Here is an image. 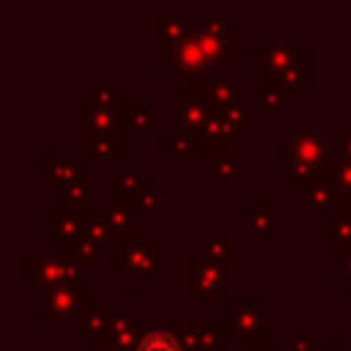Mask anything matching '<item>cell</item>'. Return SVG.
<instances>
[{
  "label": "cell",
  "mask_w": 351,
  "mask_h": 351,
  "mask_svg": "<svg viewBox=\"0 0 351 351\" xmlns=\"http://www.w3.org/2000/svg\"><path fill=\"white\" fill-rule=\"evenodd\" d=\"M239 58L233 38L211 33L195 25L176 47L165 52L162 74H184L189 88H203L206 82L228 74L225 66Z\"/></svg>",
  "instance_id": "6da1fadb"
},
{
  "label": "cell",
  "mask_w": 351,
  "mask_h": 351,
  "mask_svg": "<svg viewBox=\"0 0 351 351\" xmlns=\"http://www.w3.org/2000/svg\"><path fill=\"white\" fill-rule=\"evenodd\" d=\"M274 159L285 165V184L302 189L318 176H326L332 162V134L321 123H291L285 129V145L274 151Z\"/></svg>",
  "instance_id": "7a4b0ae2"
},
{
  "label": "cell",
  "mask_w": 351,
  "mask_h": 351,
  "mask_svg": "<svg viewBox=\"0 0 351 351\" xmlns=\"http://www.w3.org/2000/svg\"><path fill=\"white\" fill-rule=\"evenodd\" d=\"M222 326L241 351H255L266 337L277 332V313L269 310L261 299H225Z\"/></svg>",
  "instance_id": "3957f363"
},
{
  "label": "cell",
  "mask_w": 351,
  "mask_h": 351,
  "mask_svg": "<svg viewBox=\"0 0 351 351\" xmlns=\"http://www.w3.org/2000/svg\"><path fill=\"white\" fill-rule=\"evenodd\" d=\"M165 258L162 236H137L110 252V271L123 280L126 288H145L156 277Z\"/></svg>",
  "instance_id": "277c9868"
},
{
  "label": "cell",
  "mask_w": 351,
  "mask_h": 351,
  "mask_svg": "<svg viewBox=\"0 0 351 351\" xmlns=\"http://www.w3.org/2000/svg\"><path fill=\"white\" fill-rule=\"evenodd\" d=\"M25 285L52 288V285H85V263L71 250L55 247H30L25 250Z\"/></svg>",
  "instance_id": "5b68a950"
},
{
  "label": "cell",
  "mask_w": 351,
  "mask_h": 351,
  "mask_svg": "<svg viewBox=\"0 0 351 351\" xmlns=\"http://www.w3.org/2000/svg\"><path fill=\"white\" fill-rule=\"evenodd\" d=\"M239 282V271L222 269L208 261L197 247L186 250V299H222Z\"/></svg>",
  "instance_id": "8992f818"
},
{
  "label": "cell",
  "mask_w": 351,
  "mask_h": 351,
  "mask_svg": "<svg viewBox=\"0 0 351 351\" xmlns=\"http://www.w3.org/2000/svg\"><path fill=\"white\" fill-rule=\"evenodd\" d=\"M88 299L85 285H52L41 288L36 296V321L38 324H63L66 318L74 321V313Z\"/></svg>",
  "instance_id": "52a82bcc"
},
{
  "label": "cell",
  "mask_w": 351,
  "mask_h": 351,
  "mask_svg": "<svg viewBox=\"0 0 351 351\" xmlns=\"http://www.w3.org/2000/svg\"><path fill=\"white\" fill-rule=\"evenodd\" d=\"M214 107L208 101V96L200 88H189L186 82L173 88V121L176 129L181 132H200V126L211 118Z\"/></svg>",
  "instance_id": "ba28073f"
},
{
  "label": "cell",
  "mask_w": 351,
  "mask_h": 351,
  "mask_svg": "<svg viewBox=\"0 0 351 351\" xmlns=\"http://www.w3.org/2000/svg\"><path fill=\"white\" fill-rule=\"evenodd\" d=\"M112 132H121V112L96 107L85 96L74 101V134L77 137L93 140V137L112 134Z\"/></svg>",
  "instance_id": "9c48e42d"
},
{
  "label": "cell",
  "mask_w": 351,
  "mask_h": 351,
  "mask_svg": "<svg viewBox=\"0 0 351 351\" xmlns=\"http://www.w3.org/2000/svg\"><path fill=\"white\" fill-rule=\"evenodd\" d=\"M195 25L189 22L186 11H151L148 14V47L151 49H170L176 47Z\"/></svg>",
  "instance_id": "30bf717a"
},
{
  "label": "cell",
  "mask_w": 351,
  "mask_h": 351,
  "mask_svg": "<svg viewBox=\"0 0 351 351\" xmlns=\"http://www.w3.org/2000/svg\"><path fill=\"white\" fill-rule=\"evenodd\" d=\"M140 315L137 310H110L107 326L99 337V346L107 351H134L140 337Z\"/></svg>",
  "instance_id": "8fae6325"
},
{
  "label": "cell",
  "mask_w": 351,
  "mask_h": 351,
  "mask_svg": "<svg viewBox=\"0 0 351 351\" xmlns=\"http://www.w3.org/2000/svg\"><path fill=\"white\" fill-rule=\"evenodd\" d=\"M96 211L107 219V225L112 228V233L123 236V241H132V239L140 236V233H137L140 208H137L134 200H123V197L110 195V197H101V200H99V208H96Z\"/></svg>",
  "instance_id": "7c38bea8"
},
{
  "label": "cell",
  "mask_w": 351,
  "mask_h": 351,
  "mask_svg": "<svg viewBox=\"0 0 351 351\" xmlns=\"http://www.w3.org/2000/svg\"><path fill=\"white\" fill-rule=\"evenodd\" d=\"M38 173L41 176H47L55 186H66L69 181H74V178H82L85 176V170H88V162H80L77 159V154L71 151V148H52L49 154H47V159H41L38 165Z\"/></svg>",
  "instance_id": "4fadbf2b"
},
{
  "label": "cell",
  "mask_w": 351,
  "mask_h": 351,
  "mask_svg": "<svg viewBox=\"0 0 351 351\" xmlns=\"http://www.w3.org/2000/svg\"><path fill=\"white\" fill-rule=\"evenodd\" d=\"M302 41L299 36H263L258 44V52L263 58V69L266 74H277L285 66H291L299 55H302ZM263 74V77H266Z\"/></svg>",
  "instance_id": "5bb4252c"
},
{
  "label": "cell",
  "mask_w": 351,
  "mask_h": 351,
  "mask_svg": "<svg viewBox=\"0 0 351 351\" xmlns=\"http://www.w3.org/2000/svg\"><path fill=\"white\" fill-rule=\"evenodd\" d=\"M165 115L162 110H156L148 99H129L123 112H121V134L129 137H140L145 132H151L154 126H162Z\"/></svg>",
  "instance_id": "9a60e30c"
},
{
  "label": "cell",
  "mask_w": 351,
  "mask_h": 351,
  "mask_svg": "<svg viewBox=\"0 0 351 351\" xmlns=\"http://www.w3.org/2000/svg\"><path fill=\"white\" fill-rule=\"evenodd\" d=\"M236 222L244 225L250 230V236L261 239V236H271L274 225H277V203L271 197H252L239 214Z\"/></svg>",
  "instance_id": "2e32d148"
},
{
  "label": "cell",
  "mask_w": 351,
  "mask_h": 351,
  "mask_svg": "<svg viewBox=\"0 0 351 351\" xmlns=\"http://www.w3.org/2000/svg\"><path fill=\"white\" fill-rule=\"evenodd\" d=\"M82 211L74 208H58L49 214V247L55 250H74V244L82 239Z\"/></svg>",
  "instance_id": "e0dca14e"
},
{
  "label": "cell",
  "mask_w": 351,
  "mask_h": 351,
  "mask_svg": "<svg viewBox=\"0 0 351 351\" xmlns=\"http://www.w3.org/2000/svg\"><path fill=\"white\" fill-rule=\"evenodd\" d=\"M266 77H271V80L285 90V96H288L291 101L299 99L302 90L310 88V82H313V52H310V49H302V55H299L291 66H285V69L277 71V74H266Z\"/></svg>",
  "instance_id": "ac0fdd59"
},
{
  "label": "cell",
  "mask_w": 351,
  "mask_h": 351,
  "mask_svg": "<svg viewBox=\"0 0 351 351\" xmlns=\"http://www.w3.org/2000/svg\"><path fill=\"white\" fill-rule=\"evenodd\" d=\"M324 247L335 255L351 250V214L340 203L324 214Z\"/></svg>",
  "instance_id": "d6986e66"
},
{
  "label": "cell",
  "mask_w": 351,
  "mask_h": 351,
  "mask_svg": "<svg viewBox=\"0 0 351 351\" xmlns=\"http://www.w3.org/2000/svg\"><path fill=\"white\" fill-rule=\"evenodd\" d=\"M195 247L208 261H214L217 266L239 271V266H236V261H239V241H236V236H200Z\"/></svg>",
  "instance_id": "ffe728a7"
},
{
  "label": "cell",
  "mask_w": 351,
  "mask_h": 351,
  "mask_svg": "<svg viewBox=\"0 0 351 351\" xmlns=\"http://www.w3.org/2000/svg\"><path fill=\"white\" fill-rule=\"evenodd\" d=\"M337 203V192L329 176H318L299 189V211H329Z\"/></svg>",
  "instance_id": "44dd1931"
},
{
  "label": "cell",
  "mask_w": 351,
  "mask_h": 351,
  "mask_svg": "<svg viewBox=\"0 0 351 351\" xmlns=\"http://www.w3.org/2000/svg\"><path fill=\"white\" fill-rule=\"evenodd\" d=\"M107 315H110V310L99 299H85L80 304V310L74 313V335L77 337H101V332L107 326Z\"/></svg>",
  "instance_id": "7402d4cb"
},
{
  "label": "cell",
  "mask_w": 351,
  "mask_h": 351,
  "mask_svg": "<svg viewBox=\"0 0 351 351\" xmlns=\"http://www.w3.org/2000/svg\"><path fill=\"white\" fill-rule=\"evenodd\" d=\"M85 162L101 165V162H126V137L121 132L112 134H101L88 140V154Z\"/></svg>",
  "instance_id": "603a6c76"
},
{
  "label": "cell",
  "mask_w": 351,
  "mask_h": 351,
  "mask_svg": "<svg viewBox=\"0 0 351 351\" xmlns=\"http://www.w3.org/2000/svg\"><path fill=\"white\" fill-rule=\"evenodd\" d=\"M151 184V178L140 170V165L132 159H126L123 162V167L112 176V195L115 197H123V200H137L140 197V192L145 189Z\"/></svg>",
  "instance_id": "cb8c5ba5"
},
{
  "label": "cell",
  "mask_w": 351,
  "mask_h": 351,
  "mask_svg": "<svg viewBox=\"0 0 351 351\" xmlns=\"http://www.w3.org/2000/svg\"><path fill=\"white\" fill-rule=\"evenodd\" d=\"M197 137H200V143H203V148L208 151V154H214V151H219V148H228V145H236L239 143V137H236V132L230 129V123L222 118V112H211V118L200 126V132H197Z\"/></svg>",
  "instance_id": "d4e9b609"
},
{
  "label": "cell",
  "mask_w": 351,
  "mask_h": 351,
  "mask_svg": "<svg viewBox=\"0 0 351 351\" xmlns=\"http://www.w3.org/2000/svg\"><path fill=\"white\" fill-rule=\"evenodd\" d=\"M134 351H184L181 340L176 335V326H162V324H148L140 329Z\"/></svg>",
  "instance_id": "484cf974"
},
{
  "label": "cell",
  "mask_w": 351,
  "mask_h": 351,
  "mask_svg": "<svg viewBox=\"0 0 351 351\" xmlns=\"http://www.w3.org/2000/svg\"><path fill=\"white\" fill-rule=\"evenodd\" d=\"M162 148L176 159V162H197L203 156V143L195 132H181L176 129L173 134L162 137Z\"/></svg>",
  "instance_id": "4316f807"
},
{
  "label": "cell",
  "mask_w": 351,
  "mask_h": 351,
  "mask_svg": "<svg viewBox=\"0 0 351 351\" xmlns=\"http://www.w3.org/2000/svg\"><path fill=\"white\" fill-rule=\"evenodd\" d=\"M239 181V154L236 145L219 148L211 154V184L214 186H236Z\"/></svg>",
  "instance_id": "83f0119b"
},
{
  "label": "cell",
  "mask_w": 351,
  "mask_h": 351,
  "mask_svg": "<svg viewBox=\"0 0 351 351\" xmlns=\"http://www.w3.org/2000/svg\"><path fill=\"white\" fill-rule=\"evenodd\" d=\"M217 112H222V118L230 123V129L236 132V137H239V140L250 137L252 107H250V88H247V85L241 88V93H239V96H236L225 110H217Z\"/></svg>",
  "instance_id": "f1b7e54d"
},
{
  "label": "cell",
  "mask_w": 351,
  "mask_h": 351,
  "mask_svg": "<svg viewBox=\"0 0 351 351\" xmlns=\"http://www.w3.org/2000/svg\"><path fill=\"white\" fill-rule=\"evenodd\" d=\"M241 82H239V77L236 74H222V77H217V80H211V82H206L200 90L208 96V101H211V107L214 110H225L239 93H241Z\"/></svg>",
  "instance_id": "f546056e"
},
{
  "label": "cell",
  "mask_w": 351,
  "mask_h": 351,
  "mask_svg": "<svg viewBox=\"0 0 351 351\" xmlns=\"http://www.w3.org/2000/svg\"><path fill=\"white\" fill-rule=\"evenodd\" d=\"M85 99L96 107H104V110H115V112H123L129 96L121 85H90L85 90Z\"/></svg>",
  "instance_id": "4dcf8cb0"
},
{
  "label": "cell",
  "mask_w": 351,
  "mask_h": 351,
  "mask_svg": "<svg viewBox=\"0 0 351 351\" xmlns=\"http://www.w3.org/2000/svg\"><path fill=\"white\" fill-rule=\"evenodd\" d=\"M82 236L85 239H90V241H96L99 247H104V250H115L112 247V228L107 225V219L99 214V211H88L85 214V219H82Z\"/></svg>",
  "instance_id": "1f68e13d"
},
{
  "label": "cell",
  "mask_w": 351,
  "mask_h": 351,
  "mask_svg": "<svg viewBox=\"0 0 351 351\" xmlns=\"http://www.w3.org/2000/svg\"><path fill=\"white\" fill-rule=\"evenodd\" d=\"M326 176H329L337 197L351 195V159H346V156H340V154L332 151V162H329Z\"/></svg>",
  "instance_id": "d6a6232c"
},
{
  "label": "cell",
  "mask_w": 351,
  "mask_h": 351,
  "mask_svg": "<svg viewBox=\"0 0 351 351\" xmlns=\"http://www.w3.org/2000/svg\"><path fill=\"white\" fill-rule=\"evenodd\" d=\"M288 101L291 99L271 77H261V110L263 112H280V110H285Z\"/></svg>",
  "instance_id": "836d02e7"
},
{
  "label": "cell",
  "mask_w": 351,
  "mask_h": 351,
  "mask_svg": "<svg viewBox=\"0 0 351 351\" xmlns=\"http://www.w3.org/2000/svg\"><path fill=\"white\" fill-rule=\"evenodd\" d=\"M60 195H63V208H74V211L88 214V178L85 176L69 181L60 189Z\"/></svg>",
  "instance_id": "e575fe53"
},
{
  "label": "cell",
  "mask_w": 351,
  "mask_h": 351,
  "mask_svg": "<svg viewBox=\"0 0 351 351\" xmlns=\"http://www.w3.org/2000/svg\"><path fill=\"white\" fill-rule=\"evenodd\" d=\"M176 335H178V340H181V348H184V351H208V346L203 343V337H200L197 326L178 324V326H176Z\"/></svg>",
  "instance_id": "d590c367"
},
{
  "label": "cell",
  "mask_w": 351,
  "mask_h": 351,
  "mask_svg": "<svg viewBox=\"0 0 351 351\" xmlns=\"http://www.w3.org/2000/svg\"><path fill=\"white\" fill-rule=\"evenodd\" d=\"M137 203V208L140 211H148V214H154V211H159L162 206H165V200H162V186H156L154 181L140 192V197L134 200Z\"/></svg>",
  "instance_id": "8d00e7d4"
},
{
  "label": "cell",
  "mask_w": 351,
  "mask_h": 351,
  "mask_svg": "<svg viewBox=\"0 0 351 351\" xmlns=\"http://www.w3.org/2000/svg\"><path fill=\"white\" fill-rule=\"evenodd\" d=\"M332 151L351 159V123H337L332 132Z\"/></svg>",
  "instance_id": "74e56055"
},
{
  "label": "cell",
  "mask_w": 351,
  "mask_h": 351,
  "mask_svg": "<svg viewBox=\"0 0 351 351\" xmlns=\"http://www.w3.org/2000/svg\"><path fill=\"white\" fill-rule=\"evenodd\" d=\"M71 252H74L82 263H96V261L104 255V247H99L96 241H90V239H85V236H82V239L74 244V250H71Z\"/></svg>",
  "instance_id": "f35d334b"
},
{
  "label": "cell",
  "mask_w": 351,
  "mask_h": 351,
  "mask_svg": "<svg viewBox=\"0 0 351 351\" xmlns=\"http://www.w3.org/2000/svg\"><path fill=\"white\" fill-rule=\"evenodd\" d=\"M197 332H200V337H203V343L208 346V351H217L219 346H222V340H225V326L222 324H200L197 326Z\"/></svg>",
  "instance_id": "ab89813d"
},
{
  "label": "cell",
  "mask_w": 351,
  "mask_h": 351,
  "mask_svg": "<svg viewBox=\"0 0 351 351\" xmlns=\"http://www.w3.org/2000/svg\"><path fill=\"white\" fill-rule=\"evenodd\" d=\"M335 282L340 288H351V250L337 252V261H335Z\"/></svg>",
  "instance_id": "60d3db41"
},
{
  "label": "cell",
  "mask_w": 351,
  "mask_h": 351,
  "mask_svg": "<svg viewBox=\"0 0 351 351\" xmlns=\"http://www.w3.org/2000/svg\"><path fill=\"white\" fill-rule=\"evenodd\" d=\"M337 351H351V313H348V318H346V324H340L337 326Z\"/></svg>",
  "instance_id": "b9f144b4"
},
{
  "label": "cell",
  "mask_w": 351,
  "mask_h": 351,
  "mask_svg": "<svg viewBox=\"0 0 351 351\" xmlns=\"http://www.w3.org/2000/svg\"><path fill=\"white\" fill-rule=\"evenodd\" d=\"M247 69H250V74H258V77H263V74H266V69H263V58H261L258 47L247 52Z\"/></svg>",
  "instance_id": "7bdbcfd3"
},
{
  "label": "cell",
  "mask_w": 351,
  "mask_h": 351,
  "mask_svg": "<svg viewBox=\"0 0 351 351\" xmlns=\"http://www.w3.org/2000/svg\"><path fill=\"white\" fill-rule=\"evenodd\" d=\"M285 351H318V348L313 346V340H310L307 335H299V337H291V340H288Z\"/></svg>",
  "instance_id": "ee69618b"
},
{
  "label": "cell",
  "mask_w": 351,
  "mask_h": 351,
  "mask_svg": "<svg viewBox=\"0 0 351 351\" xmlns=\"http://www.w3.org/2000/svg\"><path fill=\"white\" fill-rule=\"evenodd\" d=\"M337 203H340V206H343V208L351 214V195H346V197H337Z\"/></svg>",
  "instance_id": "f6af8a7d"
},
{
  "label": "cell",
  "mask_w": 351,
  "mask_h": 351,
  "mask_svg": "<svg viewBox=\"0 0 351 351\" xmlns=\"http://www.w3.org/2000/svg\"><path fill=\"white\" fill-rule=\"evenodd\" d=\"M263 351H285V348H263Z\"/></svg>",
  "instance_id": "bcb514c9"
},
{
  "label": "cell",
  "mask_w": 351,
  "mask_h": 351,
  "mask_svg": "<svg viewBox=\"0 0 351 351\" xmlns=\"http://www.w3.org/2000/svg\"><path fill=\"white\" fill-rule=\"evenodd\" d=\"M90 351H107V348H101V346H96V348H90Z\"/></svg>",
  "instance_id": "7dc6e473"
},
{
  "label": "cell",
  "mask_w": 351,
  "mask_h": 351,
  "mask_svg": "<svg viewBox=\"0 0 351 351\" xmlns=\"http://www.w3.org/2000/svg\"><path fill=\"white\" fill-rule=\"evenodd\" d=\"M318 351H337V348H318Z\"/></svg>",
  "instance_id": "c3c4849f"
}]
</instances>
